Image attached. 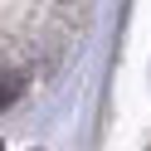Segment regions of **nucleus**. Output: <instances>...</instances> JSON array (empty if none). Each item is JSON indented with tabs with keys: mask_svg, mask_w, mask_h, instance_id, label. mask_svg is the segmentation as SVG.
Returning <instances> with one entry per match:
<instances>
[{
	"mask_svg": "<svg viewBox=\"0 0 151 151\" xmlns=\"http://www.w3.org/2000/svg\"><path fill=\"white\" fill-rule=\"evenodd\" d=\"M20 93H24V73H15V68H0V112L10 107Z\"/></svg>",
	"mask_w": 151,
	"mask_h": 151,
	"instance_id": "nucleus-1",
	"label": "nucleus"
}]
</instances>
